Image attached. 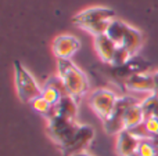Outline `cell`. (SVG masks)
<instances>
[{
	"label": "cell",
	"mask_w": 158,
	"mask_h": 156,
	"mask_svg": "<svg viewBox=\"0 0 158 156\" xmlns=\"http://www.w3.org/2000/svg\"><path fill=\"white\" fill-rule=\"evenodd\" d=\"M57 75L63 80L67 91L79 102V99L89 91V79L82 69L71 60H57Z\"/></svg>",
	"instance_id": "3"
},
{
	"label": "cell",
	"mask_w": 158,
	"mask_h": 156,
	"mask_svg": "<svg viewBox=\"0 0 158 156\" xmlns=\"http://www.w3.org/2000/svg\"><path fill=\"white\" fill-rule=\"evenodd\" d=\"M118 47L126 49L132 55H136L143 44V35L140 30L125 24L122 21L114 19L106 33Z\"/></svg>",
	"instance_id": "4"
},
{
	"label": "cell",
	"mask_w": 158,
	"mask_h": 156,
	"mask_svg": "<svg viewBox=\"0 0 158 156\" xmlns=\"http://www.w3.org/2000/svg\"><path fill=\"white\" fill-rule=\"evenodd\" d=\"M153 77H154V93L158 94V72L153 73Z\"/></svg>",
	"instance_id": "22"
},
{
	"label": "cell",
	"mask_w": 158,
	"mask_h": 156,
	"mask_svg": "<svg viewBox=\"0 0 158 156\" xmlns=\"http://www.w3.org/2000/svg\"><path fill=\"white\" fill-rule=\"evenodd\" d=\"M129 156H140V155H139V152H135V154H132V155H129Z\"/></svg>",
	"instance_id": "24"
},
{
	"label": "cell",
	"mask_w": 158,
	"mask_h": 156,
	"mask_svg": "<svg viewBox=\"0 0 158 156\" xmlns=\"http://www.w3.org/2000/svg\"><path fill=\"white\" fill-rule=\"evenodd\" d=\"M61 116V118H65L68 120H74L77 122V116H78V101L74 98L72 96H64L60 99L57 105L53 107V113L52 116ZM50 116V118H52Z\"/></svg>",
	"instance_id": "14"
},
{
	"label": "cell",
	"mask_w": 158,
	"mask_h": 156,
	"mask_svg": "<svg viewBox=\"0 0 158 156\" xmlns=\"http://www.w3.org/2000/svg\"><path fill=\"white\" fill-rule=\"evenodd\" d=\"M140 156H158V149L154 144L153 138H146L142 140L139 144V149H137Z\"/></svg>",
	"instance_id": "19"
},
{
	"label": "cell",
	"mask_w": 158,
	"mask_h": 156,
	"mask_svg": "<svg viewBox=\"0 0 158 156\" xmlns=\"http://www.w3.org/2000/svg\"><path fill=\"white\" fill-rule=\"evenodd\" d=\"M125 90L129 91H144V93H154V77L150 73H137L133 75L125 83Z\"/></svg>",
	"instance_id": "15"
},
{
	"label": "cell",
	"mask_w": 158,
	"mask_h": 156,
	"mask_svg": "<svg viewBox=\"0 0 158 156\" xmlns=\"http://www.w3.org/2000/svg\"><path fill=\"white\" fill-rule=\"evenodd\" d=\"M151 68V62L143 60V58L135 55L128 64L122 66H112L110 64L101 62V65L93 66V73L97 72L98 76L107 79L108 82L125 88V83L131 79L133 75L137 73H148V69Z\"/></svg>",
	"instance_id": "1"
},
{
	"label": "cell",
	"mask_w": 158,
	"mask_h": 156,
	"mask_svg": "<svg viewBox=\"0 0 158 156\" xmlns=\"http://www.w3.org/2000/svg\"><path fill=\"white\" fill-rule=\"evenodd\" d=\"M144 112L142 109V105L135 104L126 111L125 118H123V126H125V130H133L136 129L137 126L144 122Z\"/></svg>",
	"instance_id": "16"
},
{
	"label": "cell",
	"mask_w": 158,
	"mask_h": 156,
	"mask_svg": "<svg viewBox=\"0 0 158 156\" xmlns=\"http://www.w3.org/2000/svg\"><path fill=\"white\" fill-rule=\"evenodd\" d=\"M94 138V129L87 124H81L78 131L74 134V137L60 148L63 156H72L79 152H85V148L89 145Z\"/></svg>",
	"instance_id": "9"
},
{
	"label": "cell",
	"mask_w": 158,
	"mask_h": 156,
	"mask_svg": "<svg viewBox=\"0 0 158 156\" xmlns=\"http://www.w3.org/2000/svg\"><path fill=\"white\" fill-rule=\"evenodd\" d=\"M64 96H68L65 86H64L63 80L57 76H52L47 79V82L44 83L43 88H42V97L49 102L50 105H57L60 102V99Z\"/></svg>",
	"instance_id": "11"
},
{
	"label": "cell",
	"mask_w": 158,
	"mask_h": 156,
	"mask_svg": "<svg viewBox=\"0 0 158 156\" xmlns=\"http://www.w3.org/2000/svg\"><path fill=\"white\" fill-rule=\"evenodd\" d=\"M142 109L144 112V118H157L158 119V94L153 93L144 98L142 102Z\"/></svg>",
	"instance_id": "17"
},
{
	"label": "cell",
	"mask_w": 158,
	"mask_h": 156,
	"mask_svg": "<svg viewBox=\"0 0 158 156\" xmlns=\"http://www.w3.org/2000/svg\"><path fill=\"white\" fill-rule=\"evenodd\" d=\"M115 19V11L108 7H90L78 13L72 18V24L93 36L106 35L110 25Z\"/></svg>",
	"instance_id": "2"
},
{
	"label": "cell",
	"mask_w": 158,
	"mask_h": 156,
	"mask_svg": "<svg viewBox=\"0 0 158 156\" xmlns=\"http://www.w3.org/2000/svg\"><path fill=\"white\" fill-rule=\"evenodd\" d=\"M72 156H92V155L86 154V152H79V154H75V155H72Z\"/></svg>",
	"instance_id": "23"
},
{
	"label": "cell",
	"mask_w": 158,
	"mask_h": 156,
	"mask_svg": "<svg viewBox=\"0 0 158 156\" xmlns=\"http://www.w3.org/2000/svg\"><path fill=\"white\" fill-rule=\"evenodd\" d=\"M146 131H147L150 138H157L158 137V119L157 118H146L143 122Z\"/></svg>",
	"instance_id": "21"
},
{
	"label": "cell",
	"mask_w": 158,
	"mask_h": 156,
	"mask_svg": "<svg viewBox=\"0 0 158 156\" xmlns=\"http://www.w3.org/2000/svg\"><path fill=\"white\" fill-rule=\"evenodd\" d=\"M81 49V41L72 35H60L53 40L52 50L57 60H71Z\"/></svg>",
	"instance_id": "10"
},
{
	"label": "cell",
	"mask_w": 158,
	"mask_h": 156,
	"mask_svg": "<svg viewBox=\"0 0 158 156\" xmlns=\"http://www.w3.org/2000/svg\"><path fill=\"white\" fill-rule=\"evenodd\" d=\"M79 126L81 124L74 120H68L65 118L53 115L52 118L47 119V134L61 148L74 137Z\"/></svg>",
	"instance_id": "6"
},
{
	"label": "cell",
	"mask_w": 158,
	"mask_h": 156,
	"mask_svg": "<svg viewBox=\"0 0 158 156\" xmlns=\"http://www.w3.org/2000/svg\"><path fill=\"white\" fill-rule=\"evenodd\" d=\"M139 138L133 135L129 130H122L117 135V144H115V151L118 156H129L135 152H137L140 144Z\"/></svg>",
	"instance_id": "12"
},
{
	"label": "cell",
	"mask_w": 158,
	"mask_h": 156,
	"mask_svg": "<svg viewBox=\"0 0 158 156\" xmlns=\"http://www.w3.org/2000/svg\"><path fill=\"white\" fill-rule=\"evenodd\" d=\"M31 107H32V109L35 111V112L43 115L46 119H49L53 113V105H50L42 96L33 99V101L31 102Z\"/></svg>",
	"instance_id": "18"
},
{
	"label": "cell",
	"mask_w": 158,
	"mask_h": 156,
	"mask_svg": "<svg viewBox=\"0 0 158 156\" xmlns=\"http://www.w3.org/2000/svg\"><path fill=\"white\" fill-rule=\"evenodd\" d=\"M133 57H135V55H132L126 49H123V47H118L117 51H115L114 58H112V62L110 64V65H112V66H122V65H125V64H128Z\"/></svg>",
	"instance_id": "20"
},
{
	"label": "cell",
	"mask_w": 158,
	"mask_h": 156,
	"mask_svg": "<svg viewBox=\"0 0 158 156\" xmlns=\"http://www.w3.org/2000/svg\"><path fill=\"white\" fill-rule=\"evenodd\" d=\"M94 49L101 62L111 64L118 46L107 35H100L94 37Z\"/></svg>",
	"instance_id": "13"
},
{
	"label": "cell",
	"mask_w": 158,
	"mask_h": 156,
	"mask_svg": "<svg viewBox=\"0 0 158 156\" xmlns=\"http://www.w3.org/2000/svg\"><path fill=\"white\" fill-rule=\"evenodd\" d=\"M117 101L118 97L115 96L114 91L108 90V88H97L90 94L89 107L96 113V116L104 122L114 111Z\"/></svg>",
	"instance_id": "8"
},
{
	"label": "cell",
	"mask_w": 158,
	"mask_h": 156,
	"mask_svg": "<svg viewBox=\"0 0 158 156\" xmlns=\"http://www.w3.org/2000/svg\"><path fill=\"white\" fill-rule=\"evenodd\" d=\"M14 80H15L17 94L22 102L31 104L35 98L42 96L40 86L18 60L14 61Z\"/></svg>",
	"instance_id": "5"
},
{
	"label": "cell",
	"mask_w": 158,
	"mask_h": 156,
	"mask_svg": "<svg viewBox=\"0 0 158 156\" xmlns=\"http://www.w3.org/2000/svg\"><path fill=\"white\" fill-rule=\"evenodd\" d=\"M135 104H139V102L131 96L118 97V101L114 107V111H112L111 115L103 122V127L107 134L118 135L122 130H125V126H123L125 113H126V111Z\"/></svg>",
	"instance_id": "7"
}]
</instances>
